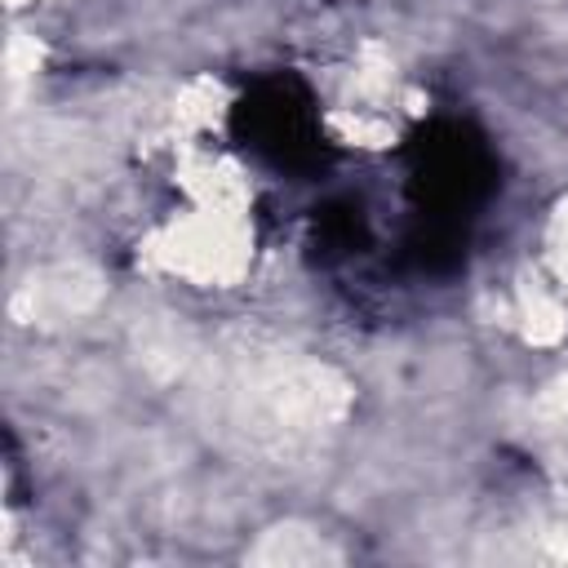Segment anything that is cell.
Instances as JSON below:
<instances>
[{"label": "cell", "instance_id": "6da1fadb", "mask_svg": "<svg viewBox=\"0 0 568 568\" xmlns=\"http://www.w3.org/2000/svg\"><path fill=\"white\" fill-rule=\"evenodd\" d=\"M248 559H257V564H333V559H342V550L333 546V532L288 519V524H275L271 532H262V541L248 550Z\"/></svg>", "mask_w": 568, "mask_h": 568}, {"label": "cell", "instance_id": "7a4b0ae2", "mask_svg": "<svg viewBox=\"0 0 568 568\" xmlns=\"http://www.w3.org/2000/svg\"><path fill=\"white\" fill-rule=\"evenodd\" d=\"M550 288L555 297L568 306V191L555 200V209L546 213V226H541V253H537V266H532Z\"/></svg>", "mask_w": 568, "mask_h": 568}, {"label": "cell", "instance_id": "3957f363", "mask_svg": "<svg viewBox=\"0 0 568 568\" xmlns=\"http://www.w3.org/2000/svg\"><path fill=\"white\" fill-rule=\"evenodd\" d=\"M9 4H13V9H18V4H36V0H9Z\"/></svg>", "mask_w": 568, "mask_h": 568}]
</instances>
